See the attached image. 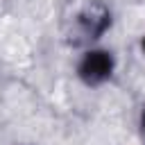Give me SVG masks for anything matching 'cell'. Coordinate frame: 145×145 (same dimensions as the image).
<instances>
[{"mask_svg": "<svg viewBox=\"0 0 145 145\" xmlns=\"http://www.w3.org/2000/svg\"><path fill=\"white\" fill-rule=\"evenodd\" d=\"M118 72V57L111 48L97 43L79 50L75 61V77L86 88H102L113 82Z\"/></svg>", "mask_w": 145, "mask_h": 145, "instance_id": "7a4b0ae2", "label": "cell"}, {"mask_svg": "<svg viewBox=\"0 0 145 145\" xmlns=\"http://www.w3.org/2000/svg\"><path fill=\"white\" fill-rule=\"evenodd\" d=\"M138 50H140V54L145 57V32L140 34V39H138Z\"/></svg>", "mask_w": 145, "mask_h": 145, "instance_id": "277c9868", "label": "cell"}, {"mask_svg": "<svg viewBox=\"0 0 145 145\" xmlns=\"http://www.w3.org/2000/svg\"><path fill=\"white\" fill-rule=\"evenodd\" d=\"M138 127H140V136H143V140H145V109L140 111V120H138Z\"/></svg>", "mask_w": 145, "mask_h": 145, "instance_id": "3957f363", "label": "cell"}, {"mask_svg": "<svg viewBox=\"0 0 145 145\" xmlns=\"http://www.w3.org/2000/svg\"><path fill=\"white\" fill-rule=\"evenodd\" d=\"M113 9L106 0H68L61 11V36L75 48L84 50L102 43L113 27Z\"/></svg>", "mask_w": 145, "mask_h": 145, "instance_id": "6da1fadb", "label": "cell"}]
</instances>
